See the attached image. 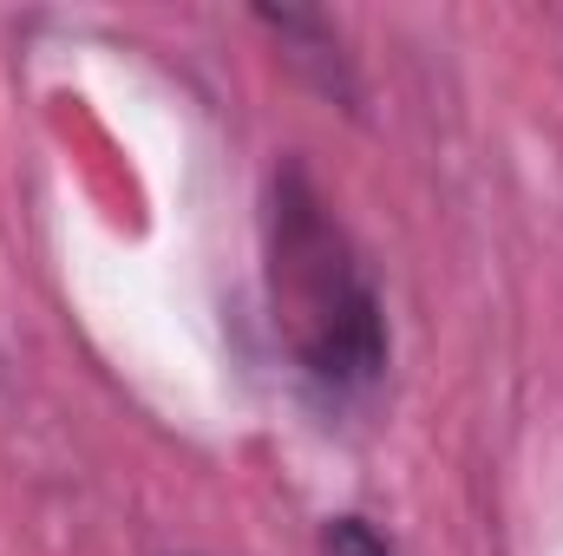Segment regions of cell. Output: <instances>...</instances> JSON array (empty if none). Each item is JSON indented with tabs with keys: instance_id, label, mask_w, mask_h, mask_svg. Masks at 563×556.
<instances>
[{
	"instance_id": "1",
	"label": "cell",
	"mask_w": 563,
	"mask_h": 556,
	"mask_svg": "<svg viewBox=\"0 0 563 556\" xmlns=\"http://www.w3.org/2000/svg\"><path fill=\"white\" fill-rule=\"evenodd\" d=\"M263 288L282 354L308 393L354 407L387 380V301L301 157H282L263 190Z\"/></svg>"
},
{
	"instance_id": "2",
	"label": "cell",
	"mask_w": 563,
	"mask_h": 556,
	"mask_svg": "<svg viewBox=\"0 0 563 556\" xmlns=\"http://www.w3.org/2000/svg\"><path fill=\"white\" fill-rule=\"evenodd\" d=\"M256 20L282 40L288 66H295L301 79H314V86H321L328 99H341V105L361 99V86H354V59H347L334 20H321V13H308V7H282V13L276 7H256Z\"/></svg>"
},
{
	"instance_id": "3",
	"label": "cell",
	"mask_w": 563,
	"mask_h": 556,
	"mask_svg": "<svg viewBox=\"0 0 563 556\" xmlns=\"http://www.w3.org/2000/svg\"><path fill=\"white\" fill-rule=\"evenodd\" d=\"M321 556H394V544H387L367 518L341 511V518H328V524H321Z\"/></svg>"
}]
</instances>
